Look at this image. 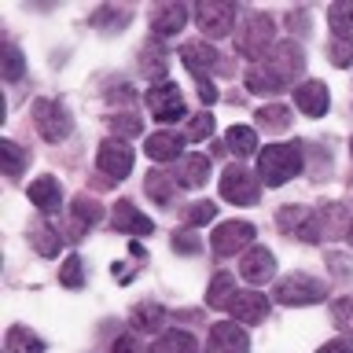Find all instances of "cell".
Masks as SVG:
<instances>
[{
    "label": "cell",
    "instance_id": "f546056e",
    "mask_svg": "<svg viewBox=\"0 0 353 353\" xmlns=\"http://www.w3.org/2000/svg\"><path fill=\"white\" fill-rule=\"evenodd\" d=\"M162 320H165V309L159 302H140L137 309H132L129 324H132V331H159Z\"/></svg>",
    "mask_w": 353,
    "mask_h": 353
},
{
    "label": "cell",
    "instance_id": "60d3db41",
    "mask_svg": "<svg viewBox=\"0 0 353 353\" xmlns=\"http://www.w3.org/2000/svg\"><path fill=\"white\" fill-rule=\"evenodd\" d=\"M327 55H331V63H335V66H350L353 63V41H331L327 44Z\"/></svg>",
    "mask_w": 353,
    "mask_h": 353
},
{
    "label": "cell",
    "instance_id": "9c48e42d",
    "mask_svg": "<svg viewBox=\"0 0 353 353\" xmlns=\"http://www.w3.org/2000/svg\"><path fill=\"white\" fill-rule=\"evenodd\" d=\"M265 66L272 70V77L280 85H294L298 81V74L305 70V52L298 48V41H280L272 48V55L265 59Z\"/></svg>",
    "mask_w": 353,
    "mask_h": 353
},
{
    "label": "cell",
    "instance_id": "d6986e66",
    "mask_svg": "<svg viewBox=\"0 0 353 353\" xmlns=\"http://www.w3.org/2000/svg\"><path fill=\"white\" fill-rule=\"evenodd\" d=\"M188 22V8L184 4H154L151 8V33L154 37H173V33H181Z\"/></svg>",
    "mask_w": 353,
    "mask_h": 353
},
{
    "label": "cell",
    "instance_id": "d4e9b609",
    "mask_svg": "<svg viewBox=\"0 0 353 353\" xmlns=\"http://www.w3.org/2000/svg\"><path fill=\"white\" fill-rule=\"evenodd\" d=\"M151 353H199V342L192 331H162L159 339H154V346Z\"/></svg>",
    "mask_w": 353,
    "mask_h": 353
},
{
    "label": "cell",
    "instance_id": "d590c367",
    "mask_svg": "<svg viewBox=\"0 0 353 353\" xmlns=\"http://www.w3.org/2000/svg\"><path fill=\"white\" fill-rule=\"evenodd\" d=\"M22 74H26L22 52L15 48V44H4V81H22Z\"/></svg>",
    "mask_w": 353,
    "mask_h": 353
},
{
    "label": "cell",
    "instance_id": "e575fe53",
    "mask_svg": "<svg viewBox=\"0 0 353 353\" xmlns=\"http://www.w3.org/2000/svg\"><path fill=\"white\" fill-rule=\"evenodd\" d=\"M59 283H63V287H70V291H81V287H85V269H81V258H77V254H70V258L63 261Z\"/></svg>",
    "mask_w": 353,
    "mask_h": 353
},
{
    "label": "cell",
    "instance_id": "3957f363",
    "mask_svg": "<svg viewBox=\"0 0 353 353\" xmlns=\"http://www.w3.org/2000/svg\"><path fill=\"white\" fill-rule=\"evenodd\" d=\"M272 19L265 15V11H250L247 19H243V33H239V52L247 55V59L258 66L269 59V44H272Z\"/></svg>",
    "mask_w": 353,
    "mask_h": 353
},
{
    "label": "cell",
    "instance_id": "4fadbf2b",
    "mask_svg": "<svg viewBox=\"0 0 353 353\" xmlns=\"http://www.w3.org/2000/svg\"><path fill=\"white\" fill-rule=\"evenodd\" d=\"M239 276L247 283H254V287H261V283H269L272 276H276V258H272V250L269 247H247V254L239 258Z\"/></svg>",
    "mask_w": 353,
    "mask_h": 353
},
{
    "label": "cell",
    "instance_id": "f6af8a7d",
    "mask_svg": "<svg viewBox=\"0 0 353 353\" xmlns=\"http://www.w3.org/2000/svg\"><path fill=\"white\" fill-rule=\"evenodd\" d=\"M316 353H353V339L350 335H342V339H331V342H324Z\"/></svg>",
    "mask_w": 353,
    "mask_h": 353
},
{
    "label": "cell",
    "instance_id": "1f68e13d",
    "mask_svg": "<svg viewBox=\"0 0 353 353\" xmlns=\"http://www.w3.org/2000/svg\"><path fill=\"white\" fill-rule=\"evenodd\" d=\"M247 88H250V92H258V96H272V92H280L283 85L272 77L269 66L258 63V66H250V70H247Z\"/></svg>",
    "mask_w": 353,
    "mask_h": 353
},
{
    "label": "cell",
    "instance_id": "6da1fadb",
    "mask_svg": "<svg viewBox=\"0 0 353 353\" xmlns=\"http://www.w3.org/2000/svg\"><path fill=\"white\" fill-rule=\"evenodd\" d=\"M305 165L302 143H269L265 151H258V176L269 188H283L287 181H294Z\"/></svg>",
    "mask_w": 353,
    "mask_h": 353
},
{
    "label": "cell",
    "instance_id": "cb8c5ba5",
    "mask_svg": "<svg viewBox=\"0 0 353 353\" xmlns=\"http://www.w3.org/2000/svg\"><path fill=\"white\" fill-rule=\"evenodd\" d=\"M232 298H236V280H232V272L228 269L214 272V280L206 287V305L210 309H228Z\"/></svg>",
    "mask_w": 353,
    "mask_h": 353
},
{
    "label": "cell",
    "instance_id": "7a4b0ae2",
    "mask_svg": "<svg viewBox=\"0 0 353 353\" xmlns=\"http://www.w3.org/2000/svg\"><path fill=\"white\" fill-rule=\"evenodd\" d=\"M272 298L280 305H316V302L327 298V283L316 280V276H309V272H291V276H283V280L276 283Z\"/></svg>",
    "mask_w": 353,
    "mask_h": 353
},
{
    "label": "cell",
    "instance_id": "5bb4252c",
    "mask_svg": "<svg viewBox=\"0 0 353 353\" xmlns=\"http://www.w3.org/2000/svg\"><path fill=\"white\" fill-rule=\"evenodd\" d=\"M99 217H103V206H99L92 195H77L70 203V225L63 228V236L66 239H81L92 225H99Z\"/></svg>",
    "mask_w": 353,
    "mask_h": 353
},
{
    "label": "cell",
    "instance_id": "7dc6e473",
    "mask_svg": "<svg viewBox=\"0 0 353 353\" xmlns=\"http://www.w3.org/2000/svg\"><path fill=\"white\" fill-rule=\"evenodd\" d=\"M195 81H199V99H203V103H214V99H217V88L210 85L206 77H195Z\"/></svg>",
    "mask_w": 353,
    "mask_h": 353
},
{
    "label": "cell",
    "instance_id": "4dcf8cb0",
    "mask_svg": "<svg viewBox=\"0 0 353 353\" xmlns=\"http://www.w3.org/2000/svg\"><path fill=\"white\" fill-rule=\"evenodd\" d=\"M327 26L339 41H353V4L342 0V4H331L327 8Z\"/></svg>",
    "mask_w": 353,
    "mask_h": 353
},
{
    "label": "cell",
    "instance_id": "277c9868",
    "mask_svg": "<svg viewBox=\"0 0 353 353\" xmlns=\"http://www.w3.org/2000/svg\"><path fill=\"white\" fill-rule=\"evenodd\" d=\"M33 121H37V132L48 143L66 140L74 129V118H70V110L63 107V99H33Z\"/></svg>",
    "mask_w": 353,
    "mask_h": 353
},
{
    "label": "cell",
    "instance_id": "8d00e7d4",
    "mask_svg": "<svg viewBox=\"0 0 353 353\" xmlns=\"http://www.w3.org/2000/svg\"><path fill=\"white\" fill-rule=\"evenodd\" d=\"M331 320H335V327H342V331L353 339V294L339 298V302L331 305Z\"/></svg>",
    "mask_w": 353,
    "mask_h": 353
},
{
    "label": "cell",
    "instance_id": "681fc988",
    "mask_svg": "<svg viewBox=\"0 0 353 353\" xmlns=\"http://www.w3.org/2000/svg\"><path fill=\"white\" fill-rule=\"evenodd\" d=\"M350 243H353V232H350Z\"/></svg>",
    "mask_w": 353,
    "mask_h": 353
},
{
    "label": "cell",
    "instance_id": "b9f144b4",
    "mask_svg": "<svg viewBox=\"0 0 353 353\" xmlns=\"http://www.w3.org/2000/svg\"><path fill=\"white\" fill-rule=\"evenodd\" d=\"M173 250L176 254H199V250H203V243H199L195 232H181V228H176L173 232Z\"/></svg>",
    "mask_w": 353,
    "mask_h": 353
},
{
    "label": "cell",
    "instance_id": "ac0fdd59",
    "mask_svg": "<svg viewBox=\"0 0 353 353\" xmlns=\"http://www.w3.org/2000/svg\"><path fill=\"white\" fill-rule=\"evenodd\" d=\"M184 143H188V137H181V132H173V129H162V132H151V137L143 140V151H148V159H154V162H173V159H181Z\"/></svg>",
    "mask_w": 353,
    "mask_h": 353
},
{
    "label": "cell",
    "instance_id": "d6a6232c",
    "mask_svg": "<svg viewBox=\"0 0 353 353\" xmlns=\"http://www.w3.org/2000/svg\"><path fill=\"white\" fill-rule=\"evenodd\" d=\"M258 121L265 129H272V132H287L291 129V110L280 107V103H269V107L258 110Z\"/></svg>",
    "mask_w": 353,
    "mask_h": 353
},
{
    "label": "cell",
    "instance_id": "2e32d148",
    "mask_svg": "<svg viewBox=\"0 0 353 353\" xmlns=\"http://www.w3.org/2000/svg\"><path fill=\"white\" fill-rule=\"evenodd\" d=\"M228 313L236 324H261L265 316H269V298L258 294V291H236V298H232V305H228Z\"/></svg>",
    "mask_w": 353,
    "mask_h": 353
},
{
    "label": "cell",
    "instance_id": "30bf717a",
    "mask_svg": "<svg viewBox=\"0 0 353 353\" xmlns=\"http://www.w3.org/2000/svg\"><path fill=\"white\" fill-rule=\"evenodd\" d=\"M276 225H280V232H287V236L302 239V243H320V228H316V210L309 206H280V214H276Z\"/></svg>",
    "mask_w": 353,
    "mask_h": 353
},
{
    "label": "cell",
    "instance_id": "ab89813d",
    "mask_svg": "<svg viewBox=\"0 0 353 353\" xmlns=\"http://www.w3.org/2000/svg\"><path fill=\"white\" fill-rule=\"evenodd\" d=\"M110 129H114V132H118V140H121V137H137L143 125H140V118H137V114H114V118H110Z\"/></svg>",
    "mask_w": 353,
    "mask_h": 353
},
{
    "label": "cell",
    "instance_id": "9a60e30c",
    "mask_svg": "<svg viewBox=\"0 0 353 353\" xmlns=\"http://www.w3.org/2000/svg\"><path fill=\"white\" fill-rule=\"evenodd\" d=\"M316 228H320V239H350L353 217L342 203H324L316 210Z\"/></svg>",
    "mask_w": 353,
    "mask_h": 353
},
{
    "label": "cell",
    "instance_id": "7402d4cb",
    "mask_svg": "<svg viewBox=\"0 0 353 353\" xmlns=\"http://www.w3.org/2000/svg\"><path fill=\"white\" fill-rule=\"evenodd\" d=\"M206 181H210V154H203V151L184 154L181 165H176V184L181 188H203Z\"/></svg>",
    "mask_w": 353,
    "mask_h": 353
},
{
    "label": "cell",
    "instance_id": "836d02e7",
    "mask_svg": "<svg viewBox=\"0 0 353 353\" xmlns=\"http://www.w3.org/2000/svg\"><path fill=\"white\" fill-rule=\"evenodd\" d=\"M0 159H4V173L8 176H22V170H26V151H22L15 140L0 143Z\"/></svg>",
    "mask_w": 353,
    "mask_h": 353
},
{
    "label": "cell",
    "instance_id": "ee69618b",
    "mask_svg": "<svg viewBox=\"0 0 353 353\" xmlns=\"http://www.w3.org/2000/svg\"><path fill=\"white\" fill-rule=\"evenodd\" d=\"M107 22H114V26H125L129 22V11H114V8H103L92 15V26H107Z\"/></svg>",
    "mask_w": 353,
    "mask_h": 353
},
{
    "label": "cell",
    "instance_id": "bcb514c9",
    "mask_svg": "<svg viewBox=\"0 0 353 353\" xmlns=\"http://www.w3.org/2000/svg\"><path fill=\"white\" fill-rule=\"evenodd\" d=\"M327 265H335V276L339 280H353V265L346 258H339V254H327Z\"/></svg>",
    "mask_w": 353,
    "mask_h": 353
},
{
    "label": "cell",
    "instance_id": "e0dca14e",
    "mask_svg": "<svg viewBox=\"0 0 353 353\" xmlns=\"http://www.w3.org/2000/svg\"><path fill=\"white\" fill-rule=\"evenodd\" d=\"M181 59H184V66L195 77H206L210 70H217V66H221V55L214 52V44H210V41H188L181 48Z\"/></svg>",
    "mask_w": 353,
    "mask_h": 353
},
{
    "label": "cell",
    "instance_id": "ffe728a7",
    "mask_svg": "<svg viewBox=\"0 0 353 353\" xmlns=\"http://www.w3.org/2000/svg\"><path fill=\"white\" fill-rule=\"evenodd\" d=\"M294 103H298V110H305L309 118H320V114H327V107H331V92H327L324 81H302L294 88Z\"/></svg>",
    "mask_w": 353,
    "mask_h": 353
},
{
    "label": "cell",
    "instance_id": "44dd1931",
    "mask_svg": "<svg viewBox=\"0 0 353 353\" xmlns=\"http://www.w3.org/2000/svg\"><path fill=\"white\" fill-rule=\"evenodd\" d=\"M110 221H114L118 232H129V236H151V232H154V221H151L148 214H140V210L132 206V203H125V199H121V203L114 206Z\"/></svg>",
    "mask_w": 353,
    "mask_h": 353
},
{
    "label": "cell",
    "instance_id": "83f0119b",
    "mask_svg": "<svg viewBox=\"0 0 353 353\" xmlns=\"http://www.w3.org/2000/svg\"><path fill=\"white\" fill-rule=\"evenodd\" d=\"M225 148L236 154V159H247V154L258 151V132H254L250 125H232L228 137H225Z\"/></svg>",
    "mask_w": 353,
    "mask_h": 353
},
{
    "label": "cell",
    "instance_id": "74e56055",
    "mask_svg": "<svg viewBox=\"0 0 353 353\" xmlns=\"http://www.w3.org/2000/svg\"><path fill=\"white\" fill-rule=\"evenodd\" d=\"M214 217H217V203H210V199H203V203H192V206H188V214H184V221H188L192 228L210 225Z\"/></svg>",
    "mask_w": 353,
    "mask_h": 353
},
{
    "label": "cell",
    "instance_id": "ba28073f",
    "mask_svg": "<svg viewBox=\"0 0 353 353\" xmlns=\"http://www.w3.org/2000/svg\"><path fill=\"white\" fill-rule=\"evenodd\" d=\"M195 26L206 33V41L228 37L232 26H236V4H228V0H217V4H195Z\"/></svg>",
    "mask_w": 353,
    "mask_h": 353
},
{
    "label": "cell",
    "instance_id": "603a6c76",
    "mask_svg": "<svg viewBox=\"0 0 353 353\" xmlns=\"http://www.w3.org/2000/svg\"><path fill=\"white\" fill-rule=\"evenodd\" d=\"M30 203L41 210V214H55L59 210V203H63V192H59V181L55 176H37V181L30 184Z\"/></svg>",
    "mask_w": 353,
    "mask_h": 353
},
{
    "label": "cell",
    "instance_id": "484cf974",
    "mask_svg": "<svg viewBox=\"0 0 353 353\" xmlns=\"http://www.w3.org/2000/svg\"><path fill=\"white\" fill-rule=\"evenodd\" d=\"M176 176H165V173H159V170H151L148 176H143V192H148L159 206H170L173 203V195H176Z\"/></svg>",
    "mask_w": 353,
    "mask_h": 353
},
{
    "label": "cell",
    "instance_id": "f35d334b",
    "mask_svg": "<svg viewBox=\"0 0 353 353\" xmlns=\"http://www.w3.org/2000/svg\"><path fill=\"white\" fill-rule=\"evenodd\" d=\"M214 125H217L214 114H210V110H199V114L192 118V125H188L184 137H188V140H206V137H214Z\"/></svg>",
    "mask_w": 353,
    "mask_h": 353
},
{
    "label": "cell",
    "instance_id": "f1b7e54d",
    "mask_svg": "<svg viewBox=\"0 0 353 353\" xmlns=\"http://www.w3.org/2000/svg\"><path fill=\"white\" fill-rule=\"evenodd\" d=\"M4 350H8V353H44V342H41L37 335H33L30 327L15 324V327H8Z\"/></svg>",
    "mask_w": 353,
    "mask_h": 353
},
{
    "label": "cell",
    "instance_id": "7c38bea8",
    "mask_svg": "<svg viewBox=\"0 0 353 353\" xmlns=\"http://www.w3.org/2000/svg\"><path fill=\"white\" fill-rule=\"evenodd\" d=\"M250 350V339L236 320H221V324H210V335H206V346L203 353H247Z\"/></svg>",
    "mask_w": 353,
    "mask_h": 353
},
{
    "label": "cell",
    "instance_id": "52a82bcc",
    "mask_svg": "<svg viewBox=\"0 0 353 353\" xmlns=\"http://www.w3.org/2000/svg\"><path fill=\"white\" fill-rule=\"evenodd\" d=\"M96 165H99V173L107 176V184H114V181H121V176H129V173H132V148H129L125 140L110 137V140L99 143Z\"/></svg>",
    "mask_w": 353,
    "mask_h": 353
},
{
    "label": "cell",
    "instance_id": "4316f807",
    "mask_svg": "<svg viewBox=\"0 0 353 353\" xmlns=\"http://www.w3.org/2000/svg\"><path fill=\"white\" fill-rule=\"evenodd\" d=\"M30 243H33V250L41 254V258H55L63 247V232H55L52 225H44V221H37V225L30 228Z\"/></svg>",
    "mask_w": 353,
    "mask_h": 353
},
{
    "label": "cell",
    "instance_id": "5b68a950",
    "mask_svg": "<svg viewBox=\"0 0 353 353\" xmlns=\"http://www.w3.org/2000/svg\"><path fill=\"white\" fill-rule=\"evenodd\" d=\"M221 195L236 206H254L261 199V181L247 170V165L232 162L228 170L221 173Z\"/></svg>",
    "mask_w": 353,
    "mask_h": 353
},
{
    "label": "cell",
    "instance_id": "8fae6325",
    "mask_svg": "<svg viewBox=\"0 0 353 353\" xmlns=\"http://www.w3.org/2000/svg\"><path fill=\"white\" fill-rule=\"evenodd\" d=\"M148 107H151V118H159V121H181L184 118V96H181V88H176L173 81H159V85H151L148 88Z\"/></svg>",
    "mask_w": 353,
    "mask_h": 353
},
{
    "label": "cell",
    "instance_id": "8992f818",
    "mask_svg": "<svg viewBox=\"0 0 353 353\" xmlns=\"http://www.w3.org/2000/svg\"><path fill=\"white\" fill-rule=\"evenodd\" d=\"M243 247H254V225L250 221H225V225H217L210 232V250H214L217 258H232V254H239Z\"/></svg>",
    "mask_w": 353,
    "mask_h": 353
},
{
    "label": "cell",
    "instance_id": "7bdbcfd3",
    "mask_svg": "<svg viewBox=\"0 0 353 353\" xmlns=\"http://www.w3.org/2000/svg\"><path fill=\"white\" fill-rule=\"evenodd\" d=\"M114 353H151V350L143 346V339L137 335V331H125V335L114 339Z\"/></svg>",
    "mask_w": 353,
    "mask_h": 353
},
{
    "label": "cell",
    "instance_id": "c3c4849f",
    "mask_svg": "<svg viewBox=\"0 0 353 353\" xmlns=\"http://www.w3.org/2000/svg\"><path fill=\"white\" fill-rule=\"evenodd\" d=\"M350 154H353V140H350Z\"/></svg>",
    "mask_w": 353,
    "mask_h": 353
}]
</instances>
